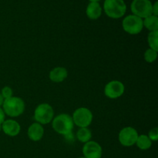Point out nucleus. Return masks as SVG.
Here are the masks:
<instances>
[{
	"instance_id": "obj_1",
	"label": "nucleus",
	"mask_w": 158,
	"mask_h": 158,
	"mask_svg": "<svg viewBox=\"0 0 158 158\" xmlns=\"http://www.w3.org/2000/svg\"><path fill=\"white\" fill-rule=\"evenodd\" d=\"M52 127L57 134L67 136L72 133L74 127L72 116L68 114H61L53 117Z\"/></svg>"
},
{
	"instance_id": "obj_2",
	"label": "nucleus",
	"mask_w": 158,
	"mask_h": 158,
	"mask_svg": "<svg viewBox=\"0 0 158 158\" xmlns=\"http://www.w3.org/2000/svg\"><path fill=\"white\" fill-rule=\"evenodd\" d=\"M5 114L8 117H18L24 113L26 104L24 100L19 97H12L4 100L2 106Z\"/></svg>"
},
{
	"instance_id": "obj_3",
	"label": "nucleus",
	"mask_w": 158,
	"mask_h": 158,
	"mask_svg": "<svg viewBox=\"0 0 158 158\" xmlns=\"http://www.w3.org/2000/svg\"><path fill=\"white\" fill-rule=\"evenodd\" d=\"M103 10L108 17L117 19L125 15L127 5L123 0H105Z\"/></svg>"
},
{
	"instance_id": "obj_4",
	"label": "nucleus",
	"mask_w": 158,
	"mask_h": 158,
	"mask_svg": "<svg viewBox=\"0 0 158 158\" xmlns=\"http://www.w3.org/2000/svg\"><path fill=\"white\" fill-rule=\"evenodd\" d=\"M53 117V108L49 103H43L39 104L34 110V120L43 126L50 123Z\"/></svg>"
},
{
	"instance_id": "obj_5",
	"label": "nucleus",
	"mask_w": 158,
	"mask_h": 158,
	"mask_svg": "<svg viewBox=\"0 0 158 158\" xmlns=\"http://www.w3.org/2000/svg\"><path fill=\"white\" fill-rule=\"evenodd\" d=\"M122 27L124 32L130 35H137L143 29V19L135 15H129L122 21Z\"/></svg>"
},
{
	"instance_id": "obj_6",
	"label": "nucleus",
	"mask_w": 158,
	"mask_h": 158,
	"mask_svg": "<svg viewBox=\"0 0 158 158\" xmlns=\"http://www.w3.org/2000/svg\"><path fill=\"white\" fill-rule=\"evenodd\" d=\"M72 118L74 125L78 127H88L92 123L94 115L88 108L80 107L74 110Z\"/></svg>"
},
{
	"instance_id": "obj_7",
	"label": "nucleus",
	"mask_w": 158,
	"mask_h": 158,
	"mask_svg": "<svg viewBox=\"0 0 158 158\" xmlns=\"http://www.w3.org/2000/svg\"><path fill=\"white\" fill-rule=\"evenodd\" d=\"M152 2L150 0H134L131 2V9L133 15L145 19L152 15Z\"/></svg>"
},
{
	"instance_id": "obj_8",
	"label": "nucleus",
	"mask_w": 158,
	"mask_h": 158,
	"mask_svg": "<svg viewBox=\"0 0 158 158\" xmlns=\"http://www.w3.org/2000/svg\"><path fill=\"white\" fill-rule=\"evenodd\" d=\"M139 134L137 130L133 127H125L118 134V140L123 147H132L135 145Z\"/></svg>"
},
{
	"instance_id": "obj_9",
	"label": "nucleus",
	"mask_w": 158,
	"mask_h": 158,
	"mask_svg": "<svg viewBox=\"0 0 158 158\" xmlns=\"http://www.w3.org/2000/svg\"><path fill=\"white\" fill-rule=\"evenodd\" d=\"M124 92V84L119 80H111L106 83L104 87L105 96L111 100L120 98L123 95Z\"/></svg>"
},
{
	"instance_id": "obj_10",
	"label": "nucleus",
	"mask_w": 158,
	"mask_h": 158,
	"mask_svg": "<svg viewBox=\"0 0 158 158\" xmlns=\"http://www.w3.org/2000/svg\"><path fill=\"white\" fill-rule=\"evenodd\" d=\"M82 151L85 158H101L103 155L101 145L94 140H89L84 143Z\"/></svg>"
},
{
	"instance_id": "obj_11",
	"label": "nucleus",
	"mask_w": 158,
	"mask_h": 158,
	"mask_svg": "<svg viewBox=\"0 0 158 158\" xmlns=\"http://www.w3.org/2000/svg\"><path fill=\"white\" fill-rule=\"evenodd\" d=\"M2 131L6 135L9 137H16L19 134L21 126L16 120L13 119L5 120V121L2 124Z\"/></svg>"
},
{
	"instance_id": "obj_12",
	"label": "nucleus",
	"mask_w": 158,
	"mask_h": 158,
	"mask_svg": "<svg viewBox=\"0 0 158 158\" xmlns=\"http://www.w3.org/2000/svg\"><path fill=\"white\" fill-rule=\"evenodd\" d=\"M44 135V128L43 125L39 123H33L29 127L27 131V136L32 141H40Z\"/></svg>"
},
{
	"instance_id": "obj_13",
	"label": "nucleus",
	"mask_w": 158,
	"mask_h": 158,
	"mask_svg": "<svg viewBox=\"0 0 158 158\" xmlns=\"http://www.w3.org/2000/svg\"><path fill=\"white\" fill-rule=\"evenodd\" d=\"M68 77L67 69L63 66H57L53 68L49 72V80L56 83H60L64 81Z\"/></svg>"
},
{
	"instance_id": "obj_14",
	"label": "nucleus",
	"mask_w": 158,
	"mask_h": 158,
	"mask_svg": "<svg viewBox=\"0 0 158 158\" xmlns=\"http://www.w3.org/2000/svg\"><path fill=\"white\" fill-rule=\"evenodd\" d=\"M102 11L103 9L100 3L90 2L86 7V14L89 19L96 20L101 16Z\"/></svg>"
},
{
	"instance_id": "obj_15",
	"label": "nucleus",
	"mask_w": 158,
	"mask_h": 158,
	"mask_svg": "<svg viewBox=\"0 0 158 158\" xmlns=\"http://www.w3.org/2000/svg\"><path fill=\"white\" fill-rule=\"evenodd\" d=\"M143 27L146 28L150 32L158 31V17L151 15L143 19Z\"/></svg>"
},
{
	"instance_id": "obj_16",
	"label": "nucleus",
	"mask_w": 158,
	"mask_h": 158,
	"mask_svg": "<svg viewBox=\"0 0 158 158\" xmlns=\"http://www.w3.org/2000/svg\"><path fill=\"white\" fill-rule=\"evenodd\" d=\"M135 144L137 145V147L140 150L147 151V150H149L151 148V146H152V141L148 137V135L140 134L137 137V140L136 141Z\"/></svg>"
},
{
	"instance_id": "obj_17",
	"label": "nucleus",
	"mask_w": 158,
	"mask_h": 158,
	"mask_svg": "<svg viewBox=\"0 0 158 158\" xmlns=\"http://www.w3.org/2000/svg\"><path fill=\"white\" fill-rule=\"evenodd\" d=\"M77 138L83 143H87L92 138V132L88 127H82L77 131Z\"/></svg>"
},
{
	"instance_id": "obj_18",
	"label": "nucleus",
	"mask_w": 158,
	"mask_h": 158,
	"mask_svg": "<svg viewBox=\"0 0 158 158\" xmlns=\"http://www.w3.org/2000/svg\"><path fill=\"white\" fill-rule=\"evenodd\" d=\"M148 42L150 49L158 51V31L149 32L148 36Z\"/></svg>"
},
{
	"instance_id": "obj_19",
	"label": "nucleus",
	"mask_w": 158,
	"mask_h": 158,
	"mask_svg": "<svg viewBox=\"0 0 158 158\" xmlns=\"http://www.w3.org/2000/svg\"><path fill=\"white\" fill-rule=\"evenodd\" d=\"M158 56V51L154 50L152 49H148L144 52L143 58L144 60L148 63H153L157 60Z\"/></svg>"
},
{
	"instance_id": "obj_20",
	"label": "nucleus",
	"mask_w": 158,
	"mask_h": 158,
	"mask_svg": "<svg viewBox=\"0 0 158 158\" xmlns=\"http://www.w3.org/2000/svg\"><path fill=\"white\" fill-rule=\"evenodd\" d=\"M0 94H1V95L2 96V97L4 100L13 97V90H12V88L9 87V86H4V87L1 89V92H0Z\"/></svg>"
},
{
	"instance_id": "obj_21",
	"label": "nucleus",
	"mask_w": 158,
	"mask_h": 158,
	"mask_svg": "<svg viewBox=\"0 0 158 158\" xmlns=\"http://www.w3.org/2000/svg\"><path fill=\"white\" fill-rule=\"evenodd\" d=\"M148 137L151 139V141H157L158 140V128H152L148 133Z\"/></svg>"
},
{
	"instance_id": "obj_22",
	"label": "nucleus",
	"mask_w": 158,
	"mask_h": 158,
	"mask_svg": "<svg viewBox=\"0 0 158 158\" xmlns=\"http://www.w3.org/2000/svg\"><path fill=\"white\" fill-rule=\"evenodd\" d=\"M6 120V114L3 111L2 108L0 107V131H2V124Z\"/></svg>"
},
{
	"instance_id": "obj_23",
	"label": "nucleus",
	"mask_w": 158,
	"mask_h": 158,
	"mask_svg": "<svg viewBox=\"0 0 158 158\" xmlns=\"http://www.w3.org/2000/svg\"><path fill=\"white\" fill-rule=\"evenodd\" d=\"M152 15H156L157 16L158 15V2H155L154 4H153L152 6Z\"/></svg>"
},
{
	"instance_id": "obj_24",
	"label": "nucleus",
	"mask_w": 158,
	"mask_h": 158,
	"mask_svg": "<svg viewBox=\"0 0 158 158\" xmlns=\"http://www.w3.org/2000/svg\"><path fill=\"white\" fill-rule=\"evenodd\" d=\"M3 102H4V99H3L2 96L1 94H0V107H2V106Z\"/></svg>"
},
{
	"instance_id": "obj_25",
	"label": "nucleus",
	"mask_w": 158,
	"mask_h": 158,
	"mask_svg": "<svg viewBox=\"0 0 158 158\" xmlns=\"http://www.w3.org/2000/svg\"><path fill=\"white\" fill-rule=\"evenodd\" d=\"M89 2H99L100 0H89Z\"/></svg>"
},
{
	"instance_id": "obj_26",
	"label": "nucleus",
	"mask_w": 158,
	"mask_h": 158,
	"mask_svg": "<svg viewBox=\"0 0 158 158\" xmlns=\"http://www.w3.org/2000/svg\"><path fill=\"white\" fill-rule=\"evenodd\" d=\"M79 158H85L84 157H79Z\"/></svg>"
}]
</instances>
